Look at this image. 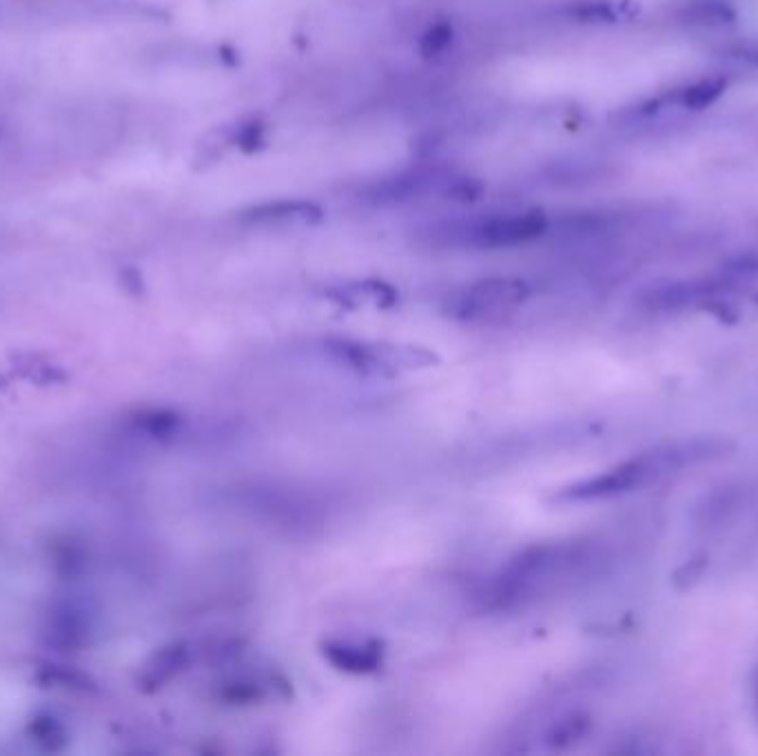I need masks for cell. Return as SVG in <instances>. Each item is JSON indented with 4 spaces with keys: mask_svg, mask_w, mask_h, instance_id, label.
<instances>
[{
    "mask_svg": "<svg viewBox=\"0 0 758 756\" xmlns=\"http://www.w3.org/2000/svg\"><path fill=\"white\" fill-rule=\"evenodd\" d=\"M734 451V444L723 437H696L685 442L663 444L652 448L648 453H641L632 459H626L610 471H603L594 477L581 479L557 490L552 495V502L557 504H583L599 502V499H612L634 493L643 486H648L657 479L681 471L688 466H699L705 462H716Z\"/></svg>",
    "mask_w": 758,
    "mask_h": 756,
    "instance_id": "6da1fadb",
    "label": "cell"
},
{
    "mask_svg": "<svg viewBox=\"0 0 758 756\" xmlns=\"http://www.w3.org/2000/svg\"><path fill=\"white\" fill-rule=\"evenodd\" d=\"M324 349L335 362L362 375L395 377L433 369L442 357L422 344L386 340H326Z\"/></svg>",
    "mask_w": 758,
    "mask_h": 756,
    "instance_id": "7a4b0ae2",
    "label": "cell"
},
{
    "mask_svg": "<svg viewBox=\"0 0 758 756\" xmlns=\"http://www.w3.org/2000/svg\"><path fill=\"white\" fill-rule=\"evenodd\" d=\"M579 564V548L568 544H548L528 548L512 559L501 572L493 588L495 606H515L519 601L535 597L552 579Z\"/></svg>",
    "mask_w": 758,
    "mask_h": 756,
    "instance_id": "3957f363",
    "label": "cell"
},
{
    "mask_svg": "<svg viewBox=\"0 0 758 756\" xmlns=\"http://www.w3.org/2000/svg\"><path fill=\"white\" fill-rule=\"evenodd\" d=\"M530 298V284L512 275H493L464 286L448 300V315L462 322L504 318Z\"/></svg>",
    "mask_w": 758,
    "mask_h": 756,
    "instance_id": "277c9868",
    "label": "cell"
},
{
    "mask_svg": "<svg viewBox=\"0 0 758 756\" xmlns=\"http://www.w3.org/2000/svg\"><path fill=\"white\" fill-rule=\"evenodd\" d=\"M548 231V218L541 211L497 213L475 222L466 231V242L477 249H515L539 240Z\"/></svg>",
    "mask_w": 758,
    "mask_h": 756,
    "instance_id": "5b68a950",
    "label": "cell"
},
{
    "mask_svg": "<svg viewBox=\"0 0 758 756\" xmlns=\"http://www.w3.org/2000/svg\"><path fill=\"white\" fill-rule=\"evenodd\" d=\"M322 209L309 200L264 202L242 213V224L251 229H300L322 220Z\"/></svg>",
    "mask_w": 758,
    "mask_h": 756,
    "instance_id": "8992f818",
    "label": "cell"
},
{
    "mask_svg": "<svg viewBox=\"0 0 758 756\" xmlns=\"http://www.w3.org/2000/svg\"><path fill=\"white\" fill-rule=\"evenodd\" d=\"M725 282L721 280H681L657 284L639 295V302L648 311H681L685 306L703 302L719 295Z\"/></svg>",
    "mask_w": 758,
    "mask_h": 756,
    "instance_id": "52a82bcc",
    "label": "cell"
},
{
    "mask_svg": "<svg viewBox=\"0 0 758 756\" xmlns=\"http://www.w3.org/2000/svg\"><path fill=\"white\" fill-rule=\"evenodd\" d=\"M322 657L346 674H373L384 663V646L377 639H329L322 643Z\"/></svg>",
    "mask_w": 758,
    "mask_h": 756,
    "instance_id": "ba28073f",
    "label": "cell"
},
{
    "mask_svg": "<svg viewBox=\"0 0 758 756\" xmlns=\"http://www.w3.org/2000/svg\"><path fill=\"white\" fill-rule=\"evenodd\" d=\"M196 657L189 641H176L169 646L160 648L153 655L140 674V686L145 690H158L169 683L173 677H178L180 672L187 670L189 663Z\"/></svg>",
    "mask_w": 758,
    "mask_h": 756,
    "instance_id": "9c48e42d",
    "label": "cell"
},
{
    "mask_svg": "<svg viewBox=\"0 0 758 756\" xmlns=\"http://www.w3.org/2000/svg\"><path fill=\"white\" fill-rule=\"evenodd\" d=\"M331 298L346 306H377V309H391L397 302V291L382 280H364L344 284L331 291Z\"/></svg>",
    "mask_w": 758,
    "mask_h": 756,
    "instance_id": "30bf717a",
    "label": "cell"
},
{
    "mask_svg": "<svg viewBox=\"0 0 758 756\" xmlns=\"http://www.w3.org/2000/svg\"><path fill=\"white\" fill-rule=\"evenodd\" d=\"M723 91H725V80L721 78L699 80V83H694L690 87H685L683 91H679V96H676V105L683 109L699 111V109L714 105V102L721 98Z\"/></svg>",
    "mask_w": 758,
    "mask_h": 756,
    "instance_id": "8fae6325",
    "label": "cell"
},
{
    "mask_svg": "<svg viewBox=\"0 0 758 756\" xmlns=\"http://www.w3.org/2000/svg\"><path fill=\"white\" fill-rule=\"evenodd\" d=\"M590 730V721L583 714H570V717L557 721L546 734V743L550 748H568V745L583 739Z\"/></svg>",
    "mask_w": 758,
    "mask_h": 756,
    "instance_id": "7c38bea8",
    "label": "cell"
},
{
    "mask_svg": "<svg viewBox=\"0 0 758 756\" xmlns=\"http://www.w3.org/2000/svg\"><path fill=\"white\" fill-rule=\"evenodd\" d=\"M692 23L699 25H723L732 23L734 9L723 3V0H699V3L690 5Z\"/></svg>",
    "mask_w": 758,
    "mask_h": 756,
    "instance_id": "4fadbf2b",
    "label": "cell"
},
{
    "mask_svg": "<svg viewBox=\"0 0 758 756\" xmlns=\"http://www.w3.org/2000/svg\"><path fill=\"white\" fill-rule=\"evenodd\" d=\"M575 14L588 23H614V20L623 18V9L619 3H610V0H594V3L577 7Z\"/></svg>",
    "mask_w": 758,
    "mask_h": 756,
    "instance_id": "5bb4252c",
    "label": "cell"
},
{
    "mask_svg": "<svg viewBox=\"0 0 758 756\" xmlns=\"http://www.w3.org/2000/svg\"><path fill=\"white\" fill-rule=\"evenodd\" d=\"M450 43H453V27L439 23L435 27H430L422 36L419 49H422L424 56H439L450 47Z\"/></svg>",
    "mask_w": 758,
    "mask_h": 756,
    "instance_id": "9a60e30c",
    "label": "cell"
},
{
    "mask_svg": "<svg viewBox=\"0 0 758 756\" xmlns=\"http://www.w3.org/2000/svg\"><path fill=\"white\" fill-rule=\"evenodd\" d=\"M705 566H708V559L705 557H696L692 561H685V564L674 572V586L676 588H690L692 584H696V581L701 579Z\"/></svg>",
    "mask_w": 758,
    "mask_h": 756,
    "instance_id": "2e32d148",
    "label": "cell"
},
{
    "mask_svg": "<svg viewBox=\"0 0 758 756\" xmlns=\"http://www.w3.org/2000/svg\"><path fill=\"white\" fill-rule=\"evenodd\" d=\"M754 699H756V710H758V670L754 674Z\"/></svg>",
    "mask_w": 758,
    "mask_h": 756,
    "instance_id": "e0dca14e",
    "label": "cell"
}]
</instances>
